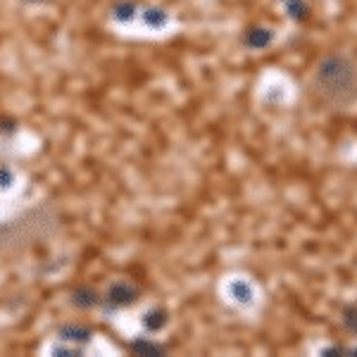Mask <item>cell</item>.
Wrapping results in <instances>:
<instances>
[{"label": "cell", "mask_w": 357, "mask_h": 357, "mask_svg": "<svg viewBox=\"0 0 357 357\" xmlns=\"http://www.w3.org/2000/svg\"><path fill=\"white\" fill-rule=\"evenodd\" d=\"M310 91L319 102L331 107H348L357 102V57L331 53L317 65Z\"/></svg>", "instance_id": "6da1fadb"}, {"label": "cell", "mask_w": 357, "mask_h": 357, "mask_svg": "<svg viewBox=\"0 0 357 357\" xmlns=\"http://www.w3.org/2000/svg\"><path fill=\"white\" fill-rule=\"evenodd\" d=\"M343 324L348 326L350 331H357V305H348V307H345Z\"/></svg>", "instance_id": "7a4b0ae2"}]
</instances>
